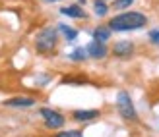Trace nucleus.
<instances>
[{
    "mask_svg": "<svg viewBox=\"0 0 159 137\" xmlns=\"http://www.w3.org/2000/svg\"><path fill=\"white\" fill-rule=\"evenodd\" d=\"M72 118L76 122H91V120L99 118V110H74Z\"/></svg>",
    "mask_w": 159,
    "mask_h": 137,
    "instance_id": "nucleus-8",
    "label": "nucleus"
},
{
    "mask_svg": "<svg viewBox=\"0 0 159 137\" xmlns=\"http://www.w3.org/2000/svg\"><path fill=\"white\" fill-rule=\"evenodd\" d=\"M107 25L111 31H118V33H126V31H138L148 25V18L142 12H122L111 18Z\"/></svg>",
    "mask_w": 159,
    "mask_h": 137,
    "instance_id": "nucleus-1",
    "label": "nucleus"
},
{
    "mask_svg": "<svg viewBox=\"0 0 159 137\" xmlns=\"http://www.w3.org/2000/svg\"><path fill=\"white\" fill-rule=\"evenodd\" d=\"M43 2H60V0H43Z\"/></svg>",
    "mask_w": 159,
    "mask_h": 137,
    "instance_id": "nucleus-17",
    "label": "nucleus"
},
{
    "mask_svg": "<svg viewBox=\"0 0 159 137\" xmlns=\"http://www.w3.org/2000/svg\"><path fill=\"white\" fill-rule=\"evenodd\" d=\"M134 4V0H115V10H126V8H130Z\"/></svg>",
    "mask_w": 159,
    "mask_h": 137,
    "instance_id": "nucleus-14",
    "label": "nucleus"
},
{
    "mask_svg": "<svg viewBox=\"0 0 159 137\" xmlns=\"http://www.w3.org/2000/svg\"><path fill=\"white\" fill-rule=\"evenodd\" d=\"M35 102L37 101L33 96H14V99H6L2 104L10 108H31V106H35Z\"/></svg>",
    "mask_w": 159,
    "mask_h": 137,
    "instance_id": "nucleus-6",
    "label": "nucleus"
},
{
    "mask_svg": "<svg viewBox=\"0 0 159 137\" xmlns=\"http://www.w3.org/2000/svg\"><path fill=\"white\" fill-rule=\"evenodd\" d=\"M134 52H136V45H134L132 41H116L113 45V54L116 56V58H120V60L132 58Z\"/></svg>",
    "mask_w": 159,
    "mask_h": 137,
    "instance_id": "nucleus-5",
    "label": "nucleus"
},
{
    "mask_svg": "<svg viewBox=\"0 0 159 137\" xmlns=\"http://www.w3.org/2000/svg\"><path fill=\"white\" fill-rule=\"evenodd\" d=\"M148 37H149V41H152L153 45H159V29H152L148 33Z\"/></svg>",
    "mask_w": 159,
    "mask_h": 137,
    "instance_id": "nucleus-16",
    "label": "nucleus"
},
{
    "mask_svg": "<svg viewBox=\"0 0 159 137\" xmlns=\"http://www.w3.org/2000/svg\"><path fill=\"white\" fill-rule=\"evenodd\" d=\"M111 27L109 25H99L97 29L93 31V41H99V43H107L109 39H111Z\"/></svg>",
    "mask_w": 159,
    "mask_h": 137,
    "instance_id": "nucleus-9",
    "label": "nucleus"
},
{
    "mask_svg": "<svg viewBox=\"0 0 159 137\" xmlns=\"http://www.w3.org/2000/svg\"><path fill=\"white\" fill-rule=\"evenodd\" d=\"M116 110L122 120L126 122H138V112L132 102V96L128 91H118L116 93Z\"/></svg>",
    "mask_w": 159,
    "mask_h": 137,
    "instance_id": "nucleus-3",
    "label": "nucleus"
},
{
    "mask_svg": "<svg viewBox=\"0 0 159 137\" xmlns=\"http://www.w3.org/2000/svg\"><path fill=\"white\" fill-rule=\"evenodd\" d=\"M58 45V27H43L35 37V50L39 54H51Z\"/></svg>",
    "mask_w": 159,
    "mask_h": 137,
    "instance_id": "nucleus-2",
    "label": "nucleus"
},
{
    "mask_svg": "<svg viewBox=\"0 0 159 137\" xmlns=\"http://www.w3.org/2000/svg\"><path fill=\"white\" fill-rule=\"evenodd\" d=\"M39 114H41L43 122H45V126L49 127V130H60V127L64 126V122H66V118L62 116L60 112L51 110V108H41Z\"/></svg>",
    "mask_w": 159,
    "mask_h": 137,
    "instance_id": "nucleus-4",
    "label": "nucleus"
},
{
    "mask_svg": "<svg viewBox=\"0 0 159 137\" xmlns=\"http://www.w3.org/2000/svg\"><path fill=\"white\" fill-rule=\"evenodd\" d=\"M64 15H68V18H74V19H82V18H85V12L80 8L78 4H72V6H66V8H62L60 10Z\"/></svg>",
    "mask_w": 159,
    "mask_h": 137,
    "instance_id": "nucleus-10",
    "label": "nucleus"
},
{
    "mask_svg": "<svg viewBox=\"0 0 159 137\" xmlns=\"http://www.w3.org/2000/svg\"><path fill=\"white\" fill-rule=\"evenodd\" d=\"M85 50H87V56H89V58H95V60H103L107 56V52H109L105 43H99V41H91L85 46Z\"/></svg>",
    "mask_w": 159,
    "mask_h": 137,
    "instance_id": "nucleus-7",
    "label": "nucleus"
},
{
    "mask_svg": "<svg viewBox=\"0 0 159 137\" xmlns=\"http://www.w3.org/2000/svg\"><path fill=\"white\" fill-rule=\"evenodd\" d=\"M58 31H62V33H64L66 41H70V43L78 39V31L72 29V27H68V25H64V23H58Z\"/></svg>",
    "mask_w": 159,
    "mask_h": 137,
    "instance_id": "nucleus-11",
    "label": "nucleus"
},
{
    "mask_svg": "<svg viewBox=\"0 0 159 137\" xmlns=\"http://www.w3.org/2000/svg\"><path fill=\"white\" fill-rule=\"evenodd\" d=\"M93 10H95V15H105L109 12V6L105 0H95L93 2Z\"/></svg>",
    "mask_w": 159,
    "mask_h": 137,
    "instance_id": "nucleus-13",
    "label": "nucleus"
},
{
    "mask_svg": "<svg viewBox=\"0 0 159 137\" xmlns=\"http://www.w3.org/2000/svg\"><path fill=\"white\" fill-rule=\"evenodd\" d=\"M87 58V50L85 48H76V50L70 52V60L72 62H84Z\"/></svg>",
    "mask_w": 159,
    "mask_h": 137,
    "instance_id": "nucleus-12",
    "label": "nucleus"
},
{
    "mask_svg": "<svg viewBox=\"0 0 159 137\" xmlns=\"http://www.w3.org/2000/svg\"><path fill=\"white\" fill-rule=\"evenodd\" d=\"M54 137H84V135H82V131H78V130H68V131L57 133Z\"/></svg>",
    "mask_w": 159,
    "mask_h": 137,
    "instance_id": "nucleus-15",
    "label": "nucleus"
}]
</instances>
